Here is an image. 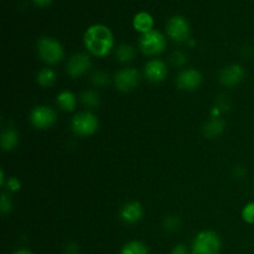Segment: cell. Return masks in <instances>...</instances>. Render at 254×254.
Returning <instances> with one entry per match:
<instances>
[{
  "instance_id": "6da1fadb",
  "label": "cell",
  "mask_w": 254,
  "mask_h": 254,
  "mask_svg": "<svg viewBox=\"0 0 254 254\" xmlns=\"http://www.w3.org/2000/svg\"><path fill=\"white\" fill-rule=\"evenodd\" d=\"M83 41L86 49L92 55L97 57H104L113 49L114 37L108 26L94 24L86 30Z\"/></svg>"
},
{
  "instance_id": "7a4b0ae2",
  "label": "cell",
  "mask_w": 254,
  "mask_h": 254,
  "mask_svg": "<svg viewBox=\"0 0 254 254\" xmlns=\"http://www.w3.org/2000/svg\"><path fill=\"white\" fill-rule=\"evenodd\" d=\"M37 51L40 59L50 64H59L64 56L62 45L52 37H41L37 41Z\"/></svg>"
},
{
  "instance_id": "3957f363",
  "label": "cell",
  "mask_w": 254,
  "mask_h": 254,
  "mask_svg": "<svg viewBox=\"0 0 254 254\" xmlns=\"http://www.w3.org/2000/svg\"><path fill=\"white\" fill-rule=\"evenodd\" d=\"M221 251V240L213 231H202L192 242V254H218Z\"/></svg>"
},
{
  "instance_id": "277c9868",
  "label": "cell",
  "mask_w": 254,
  "mask_h": 254,
  "mask_svg": "<svg viewBox=\"0 0 254 254\" xmlns=\"http://www.w3.org/2000/svg\"><path fill=\"white\" fill-rule=\"evenodd\" d=\"M139 47L141 52L145 55H159L165 50L166 39L160 31L158 30H151V31L143 34L139 39Z\"/></svg>"
},
{
  "instance_id": "5b68a950",
  "label": "cell",
  "mask_w": 254,
  "mask_h": 254,
  "mask_svg": "<svg viewBox=\"0 0 254 254\" xmlns=\"http://www.w3.org/2000/svg\"><path fill=\"white\" fill-rule=\"evenodd\" d=\"M98 118L89 112H82V113L76 114L71 122L72 130L77 135L81 136H88L96 133L98 129Z\"/></svg>"
},
{
  "instance_id": "8992f818",
  "label": "cell",
  "mask_w": 254,
  "mask_h": 254,
  "mask_svg": "<svg viewBox=\"0 0 254 254\" xmlns=\"http://www.w3.org/2000/svg\"><path fill=\"white\" fill-rule=\"evenodd\" d=\"M168 36L175 42H185L190 37V24L181 15L170 17L166 24Z\"/></svg>"
},
{
  "instance_id": "52a82bcc",
  "label": "cell",
  "mask_w": 254,
  "mask_h": 254,
  "mask_svg": "<svg viewBox=\"0 0 254 254\" xmlns=\"http://www.w3.org/2000/svg\"><path fill=\"white\" fill-rule=\"evenodd\" d=\"M57 116L52 108L47 106L35 107L30 114L31 124L37 129H47L52 127L56 122Z\"/></svg>"
},
{
  "instance_id": "ba28073f",
  "label": "cell",
  "mask_w": 254,
  "mask_h": 254,
  "mask_svg": "<svg viewBox=\"0 0 254 254\" xmlns=\"http://www.w3.org/2000/svg\"><path fill=\"white\" fill-rule=\"evenodd\" d=\"M116 87L122 92H129L135 88L140 82V74L138 69L133 68H123L116 74Z\"/></svg>"
},
{
  "instance_id": "9c48e42d",
  "label": "cell",
  "mask_w": 254,
  "mask_h": 254,
  "mask_svg": "<svg viewBox=\"0 0 254 254\" xmlns=\"http://www.w3.org/2000/svg\"><path fill=\"white\" fill-rule=\"evenodd\" d=\"M201 82H202V76L195 68L184 69L176 78V84L183 91H195L200 87Z\"/></svg>"
},
{
  "instance_id": "30bf717a",
  "label": "cell",
  "mask_w": 254,
  "mask_h": 254,
  "mask_svg": "<svg viewBox=\"0 0 254 254\" xmlns=\"http://www.w3.org/2000/svg\"><path fill=\"white\" fill-rule=\"evenodd\" d=\"M91 68V60L86 54H76L69 59L67 64V73L71 77L82 76Z\"/></svg>"
},
{
  "instance_id": "8fae6325",
  "label": "cell",
  "mask_w": 254,
  "mask_h": 254,
  "mask_svg": "<svg viewBox=\"0 0 254 254\" xmlns=\"http://www.w3.org/2000/svg\"><path fill=\"white\" fill-rule=\"evenodd\" d=\"M144 71H145L146 78L154 83L163 82L168 76V67H166L165 62H163L161 60L155 59L146 62Z\"/></svg>"
},
{
  "instance_id": "7c38bea8",
  "label": "cell",
  "mask_w": 254,
  "mask_h": 254,
  "mask_svg": "<svg viewBox=\"0 0 254 254\" xmlns=\"http://www.w3.org/2000/svg\"><path fill=\"white\" fill-rule=\"evenodd\" d=\"M243 78H245V69L240 64H231L225 67L220 76V81L227 87L237 86L243 81Z\"/></svg>"
},
{
  "instance_id": "4fadbf2b",
  "label": "cell",
  "mask_w": 254,
  "mask_h": 254,
  "mask_svg": "<svg viewBox=\"0 0 254 254\" xmlns=\"http://www.w3.org/2000/svg\"><path fill=\"white\" fill-rule=\"evenodd\" d=\"M143 207L139 202H129L124 205L121 210V217L124 222L133 223L139 222L143 218Z\"/></svg>"
},
{
  "instance_id": "5bb4252c",
  "label": "cell",
  "mask_w": 254,
  "mask_h": 254,
  "mask_svg": "<svg viewBox=\"0 0 254 254\" xmlns=\"http://www.w3.org/2000/svg\"><path fill=\"white\" fill-rule=\"evenodd\" d=\"M133 26L134 29L141 35L146 34V32L151 31L154 26V19L149 12L140 11L134 16L133 19Z\"/></svg>"
},
{
  "instance_id": "9a60e30c",
  "label": "cell",
  "mask_w": 254,
  "mask_h": 254,
  "mask_svg": "<svg viewBox=\"0 0 254 254\" xmlns=\"http://www.w3.org/2000/svg\"><path fill=\"white\" fill-rule=\"evenodd\" d=\"M76 96L72 92L64 91L57 96V104L64 112H72L76 107Z\"/></svg>"
},
{
  "instance_id": "2e32d148",
  "label": "cell",
  "mask_w": 254,
  "mask_h": 254,
  "mask_svg": "<svg viewBox=\"0 0 254 254\" xmlns=\"http://www.w3.org/2000/svg\"><path fill=\"white\" fill-rule=\"evenodd\" d=\"M19 143V135L14 129H5L1 134V148L4 151L12 150Z\"/></svg>"
},
{
  "instance_id": "e0dca14e",
  "label": "cell",
  "mask_w": 254,
  "mask_h": 254,
  "mask_svg": "<svg viewBox=\"0 0 254 254\" xmlns=\"http://www.w3.org/2000/svg\"><path fill=\"white\" fill-rule=\"evenodd\" d=\"M223 129H225V123L221 119L213 118L206 124L205 128H203V133L207 138H216L222 133Z\"/></svg>"
},
{
  "instance_id": "ac0fdd59",
  "label": "cell",
  "mask_w": 254,
  "mask_h": 254,
  "mask_svg": "<svg viewBox=\"0 0 254 254\" xmlns=\"http://www.w3.org/2000/svg\"><path fill=\"white\" fill-rule=\"evenodd\" d=\"M56 82V73L51 68H42L37 73V83L42 87H50Z\"/></svg>"
},
{
  "instance_id": "d6986e66",
  "label": "cell",
  "mask_w": 254,
  "mask_h": 254,
  "mask_svg": "<svg viewBox=\"0 0 254 254\" xmlns=\"http://www.w3.org/2000/svg\"><path fill=\"white\" fill-rule=\"evenodd\" d=\"M121 254H149V250L144 243L139 241H133L129 242L122 248Z\"/></svg>"
},
{
  "instance_id": "ffe728a7",
  "label": "cell",
  "mask_w": 254,
  "mask_h": 254,
  "mask_svg": "<svg viewBox=\"0 0 254 254\" xmlns=\"http://www.w3.org/2000/svg\"><path fill=\"white\" fill-rule=\"evenodd\" d=\"M135 57V51L130 45H121L117 50V59L121 62H130Z\"/></svg>"
},
{
  "instance_id": "44dd1931",
  "label": "cell",
  "mask_w": 254,
  "mask_h": 254,
  "mask_svg": "<svg viewBox=\"0 0 254 254\" xmlns=\"http://www.w3.org/2000/svg\"><path fill=\"white\" fill-rule=\"evenodd\" d=\"M82 103L86 104L87 107H97L99 104V97L96 92L86 91L81 96Z\"/></svg>"
},
{
  "instance_id": "7402d4cb",
  "label": "cell",
  "mask_w": 254,
  "mask_h": 254,
  "mask_svg": "<svg viewBox=\"0 0 254 254\" xmlns=\"http://www.w3.org/2000/svg\"><path fill=\"white\" fill-rule=\"evenodd\" d=\"M242 217L247 223H254V202H250L245 206L242 211Z\"/></svg>"
},
{
  "instance_id": "603a6c76",
  "label": "cell",
  "mask_w": 254,
  "mask_h": 254,
  "mask_svg": "<svg viewBox=\"0 0 254 254\" xmlns=\"http://www.w3.org/2000/svg\"><path fill=\"white\" fill-rule=\"evenodd\" d=\"M92 82H93L96 86L103 87L108 83V76H107L104 72H101V71L96 72V73L92 76Z\"/></svg>"
},
{
  "instance_id": "cb8c5ba5",
  "label": "cell",
  "mask_w": 254,
  "mask_h": 254,
  "mask_svg": "<svg viewBox=\"0 0 254 254\" xmlns=\"http://www.w3.org/2000/svg\"><path fill=\"white\" fill-rule=\"evenodd\" d=\"M0 210L2 213H7L11 210V200L7 197L6 193H2L1 198H0Z\"/></svg>"
},
{
  "instance_id": "d4e9b609",
  "label": "cell",
  "mask_w": 254,
  "mask_h": 254,
  "mask_svg": "<svg viewBox=\"0 0 254 254\" xmlns=\"http://www.w3.org/2000/svg\"><path fill=\"white\" fill-rule=\"evenodd\" d=\"M171 61H173V64H175V66H183L186 61V56L183 52L176 51L174 52L173 56H171Z\"/></svg>"
},
{
  "instance_id": "484cf974",
  "label": "cell",
  "mask_w": 254,
  "mask_h": 254,
  "mask_svg": "<svg viewBox=\"0 0 254 254\" xmlns=\"http://www.w3.org/2000/svg\"><path fill=\"white\" fill-rule=\"evenodd\" d=\"M165 227L168 228V230H170V231L176 230V228L179 227V221H178V218H176V217H169V218H166Z\"/></svg>"
},
{
  "instance_id": "4316f807",
  "label": "cell",
  "mask_w": 254,
  "mask_h": 254,
  "mask_svg": "<svg viewBox=\"0 0 254 254\" xmlns=\"http://www.w3.org/2000/svg\"><path fill=\"white\" fill-rule=\"evenodd\" d=\"M20 186H21V184L16 178H10L9 181H7V188H9L10 191H17Z\"/></svg>"
},
{
  "instance_id": "83f0119b",
  "label": "cell",
  "mask_w": 254,
  "mask_h": 254,
  "mask_svg": "<svg viewBox=\"0 0 254 254\" xmlns=\"http://www.w3.org/2000/svg\"><path fill=\"white\" fill-rule=\"evenodd\" d=\"M171 254H189V251H188V248H186V246L179 245V246H176L173 251H171Z\"/></svg>"
},
{
  "instance_id": "f1b7e54d",
  "label": "cell",
  "mask_w": 254,
  "mask_h": 254,
  "mask_svg": "<svg viewBox=\"0 0 254 254\" xmlns=\"http://www.w3.org/2000/svg\"><path fill=\"white\" fill-rule=\"evenodd\" d=\"M34 1L35 5H37V6H47V5L51 4L54 0H32Z\"/></svg>"
},
{
  "instance_id": "f546056e",
  "label": "cell",
  "mask_w": 254,
  "mask_h": 254,
  "mask_svg": "<svg viewBox=\"0 0 254 254\" xmlns=\"http://www.w3.org/2000/svg\"><path fill=\"white\" fill-rule=\"evenodd\" d=\"M12 254H34V253L30 252V251H27V250H19V251H16V252H14Z\"/></svg>"
}]
</instances>
